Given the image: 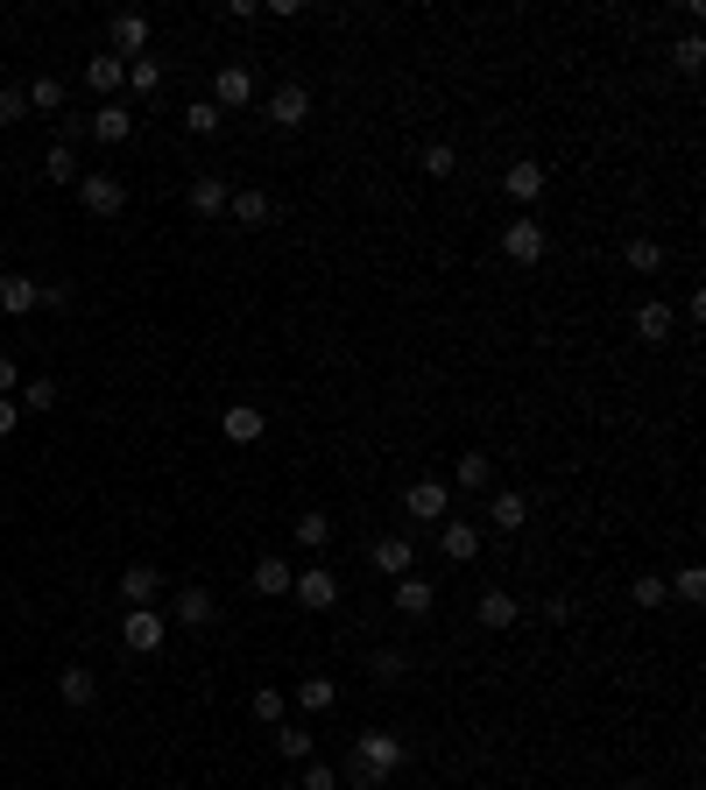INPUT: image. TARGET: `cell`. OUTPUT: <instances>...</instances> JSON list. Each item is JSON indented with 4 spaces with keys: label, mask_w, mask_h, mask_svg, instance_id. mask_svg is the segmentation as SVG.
Here are the masks:
<instances>
[{
    "label": "cell",
    "mask_w": 706,
    "mask_h": 790,
    "mask_svg": "<svg viewBox=\"0 0 706 790\" xmlns=\"http://www.w3.org/2000/svg\"><path fill=\"white\" fill-rule=\"evenodd\" d=\"M403 769H410V741L389 735V727H375V735H354L347 762H339V783L347 790H381V783L403 777Z\"/></svg>",
    "instance_id": "6da1fadb"
},
{
    "label": "cell",
    "mask_w": 706,
    "mask_h": 790,
    "mask_svg": "<svg viewBox=\"0 0 706 790\" xmlns=\"http://www.w3.org/2000/svg\"><path fill=\"white\" fill-rule=\"evenodd\" d=\"M79 205L92 212V219H121V212H127V184L113 177V170H85V177H79Z\"/></svg>",
    "instance_id": "7a4b0ae2"
},
{
    "label": "cell",
    "mask_w": 706,
    "mask_h": 790,
    "mask_svg": "<svg viewBox=\"0 0 706 790\" xmlns=\"http://www.w3.org/2000/svg\"><path fill=\"white\" fill-rule=\"evenodd\" d=\"M502 255L516 261V268H538V261L551 255V234H544V219H530V212H523V219H509V226H502Z\"/></svg>",
    "instance_id": "3957f363"
},
{
    "label": "cell",
    "mask_w": 706,
    "mask_h": 790,
    "mask_svg": "<svg viewBox=\"0 0 706 790\" xmlns=\"http://www.w3.org/2000/svg\"><path fill=\"white\" fill-rule=\"evenodd\" d=\"M290 601H297L304 614H326V607H339V572H332V565H297Z\"/></svg>",
    "instance_id": "277c9868"
},
{
    "label": "cell",
    "mask_w": 706,
    "mask_h": 790,
    "mask_svg": "<svg viewBox=\"0 0 706 790\" xmlns=\"http://www.w3.org/2000/svg\"><path fill=\"white\" fill-rule=\"evenodd\" d=\"M149 43H156V29H149V14H135V8H121L106 22V50L121 57V64H135V57H149Z\"/></svg>",
    "instance_id": "5b68a950"
},
{
    "label": "cell",
    "mask_w": 706,
    "mask_h": 790,
    "mask_svg": "<svg viewBox=\"0 0 706 790\" xmlns=\"http://www.w3.org/2000/svg\"><path fill=\"white\" fill-rule=\"evenodd\" d=\"M403 515L424 523V530H438L452 515V488H446V480H410V488H403Z\"/></svg>",
    "instance_id": "8992f818"
},
{
    "label": "cell",
    "mask_w": 706,
    "mask_h": 790,
    "mask_svg": "<svg viewBox=\"0 0 706 790\" xmlns=\"http://www.w3.org/2000/svg\"><path fill=\"white\" fill-rule=\"evenodd\" d=\"M121 643L135 649V657H156V649L170 643V614H163V607H127V622H121Z\"/></svg>",
    "instance_id": "52a82bcc"
},
{
    "label": "cell",
    "mask_w": 706,
    "mask_h": 790,
    "mask_svg": "<svg viewBox=\"0 0 706 790\" xmlns=\"http://www.w3.org/2000/svg\"><path fill=\"white\" fill-rule=\"evenodd\" d=\"M304 121H311V85L283 79V85L269 92V127H283V134H297Z\"/></svg>",
    "instance_id": "ba28073f"
},
{
    "label": "cell",
    "mask_w": 706,
    "mask_h": 790,
    "mask_svg": "<svg viewBox=\"0 0 706 790\" xmlns=\"http://www.w3.org/2000/svg\"><path fill=\"white\" fill-rule=\"evenodd\" d=\"M85 134H92L100 148H121L127 134H135V106H127V100H106L100 113H85Z\"/></svg>",
    "instance_id": "9c48e42d"
},
{
    "label": "cell",
    "mask_w": 706,
    "mask_h": 790,
    "mask_svg": "<svg viewBox=\"0 0 706 790\" xmlns=\"http://www.w3.org/2000/svg\"><path fill=\"white\" fill-rule=\"evenodd\" d=\"M184 205L198 212V219H226V205H234V184L213 177V170H198V177H191V191H184Z\"/></svg>",
    "instance_id": "30bf717a"
},
{
    "label": "cell",
    "mask_w": 706,
    "mask_h": 790,
    "mask_svg": "<svg viewBox=\"0 0 706 790\" xmlns=\"http://www.w3.org/2000/svg\"><path fill=\"white\" fill-rule=\"evenodd\" d=\"M247 100H255V71H247V64H219V71H213V106L234 113V106H247Z\"/></svg>",
    "instance_id": "8fae6325"
},
{
    "label": "cell",
    "mask_w": 706,
    "mask_h": 790,
    "mask_svg": "<svg viewBox=\"0 0 706 790\" xmlns=\"http://www.w3.org/2000/svg\"><path fill=\"white\" fill-rule=\"evenodd\" d=\"M368 565L381 572V579H403V572L417 565V544H410V536H375V544H368Z\"/></svg>",
    "instance_id": "7c38bea8"
},
{
    "label": "cell",
    "mask_w": 706,
    "mask_h": 790,
    "mask_svg": "<svg viewBox=\"0 0 706 790\" xmlns=\"http://www.w3.org/2000/svg\"><path fill=\"white\" fill-rule=\"evenodd\" d=\"M438 551H446L452 565H473V557H481V530L460 523V515H446V523H438Z\"/></svg>",
    "instance_id": "4fadbf2b"
},
{
    "label": "cell",
    "mask_w": 706,
    "mask_h": 790,
    "mask_svg": "<svg viewBox=\"0 0 706 790\" xmlns=\"http://www.w3.org/2000/svg\"><path fill=\"white\" fill-rule=\"evenodd\" d=\"M516 593H502V586H488L481 593V601H473V622H481V628H494V635H502V628H516Z\"/></svg>",
    "instance_id": "5bb4252c"
},
{
    "label": "cell",
    "mask_w": 706,
    "mask_h": 790,
    "mask_svg": "<svg viewBox=\"0 0 706 790\" xmlns=\"http://www.w3.org/2000/svg\"><path fill=\"white\" fill-rule=\"evenodd\" d=\"M170 622H184V628H213L219 622V601L205 586H184L177 593V607H170Z\"/></svg>",
    "instance_id": "9a60e30c"
},
{
    "label": "cell",
    "mask_w": 706,
    "mask_h": 790,
    "mask_svg": "<svg viewBox=\"0 0 706 790\" xmlns=\"http://www.w3.org/2000/svg\"><path fill=\"white\" fill-rule=\"evenodd\" d=\"M85 85L100 92V106H106V100H121V85H127V64H121L113 50H100V57L85 64Z\"/></svg>",
    "instance_id": "2e32d148"
},
{
    "label": "cell",
    "mask_w": 706,
    "mask_h": 790,
    "mask_svg": "<svg viewBox=\"0 0 706 790\" xmlns=\"http://www.w3.org/2000/svg\"><path fill=\"white\" fill-rule=\"evenodd\" d=\"M57 699H64V706H92V699H100V670L64 664V670H57Z\"/></svg>",
    "instance_id": "e0dca14e"
},
{
    "label": "cell",
    "mask_w": 706,
    "mask_h": 790,
    "mask_svg": "<svg viewBox=\"0 0 706 790\" xmlns=\"http://www.w3.org/2000/svg\"><path fill=\"white\" fill-rule=\"evenodd\" d=\"M35 304H43V283L35 276H0V311L8 318H29Z\"/></svg>",
    "instance_id": "ac0fdd59"
},
{
    "label": "cell",
    "mask_w": 706,
    "mask_h": 790,
    "mask_svg": "<svg viewBox=\"0 0 706 790\" xmlns=\"http://www.w3.org/2000/svg\"><path fill=\"white\" fill-rule=\"evenodd\" d=\"M290 579H297V565H283V557H262V565L247 572V586H255L262 601H283V593H290Z\"/></svg>",
    "instance_id": "d6986e66"
},
{
    "label": "cell",
    "mask_w": 706,
    "mask_h": 790,
    "mask_svg": "<svg viewBox=\"0 0 706 790\" xmlns=\"http://www.w3.org/2000/svg\"><path fill=\"white\" fill-rule=\"evenodd\" d=\"M156 586H163V565H127V572H121L127 607H156Z\"/></svg>",
    "instance_id": "ffe728a7"
},
{
    "label": "cell",
    "mask_w": 706,
    "mask_h": 790,
    "mask_svg": "<svg viewBox=\"0 0 706 790\" xmlns=\"http://www.w3.org/2000/svg\"><path fill=\"white\" fill-rule=\"evenodd\" d=\"M544 184H551L544 163H509V170H502V191H509V198H523V205L544 198Z\"/></svg>",
    "instance_id": "44dd1931"
},
{
    "label": "cell",
    "mask_w": 706,
    "mask_h": 790,
    "mask_svg": "<svg viewBox=\"0 0 706 790\" xmlns=\"http://www.w3.org/2000/svg\"><path fill=\"white\" fill-rule=\"evenodd\" d=\"M431 607H438V586L403 572V579H396V614H431Z\"/></svg>",
    "instance_id": "7402d4cb"
},
{
    "label": "cell",
    "mask_w": 706,
    "mask_h": 790,
    "mask_svg": "<svg viewBox=\"0 0 706 790\" xmlns=\"http://www.w3.org/2000/svg\"><path fill=\"white\" fill-rule=\"evenodd\" d=\"M226 212H234V226H269L276 219V198H269V191H234V205H226Z\"/></svg>",
    "instance_id": "603a6c76"
},
{
    "label": "cell",
    "mask_w": 706,
    "mask_h": 790,
    "mask_svg": "<svg viewBox=\"0 0 706 790\" xmlns=\"http://www.w3.org/2000/svg\"><path fill=\"white\" fill-rule=\"evenodd\" d=\"M262 431H269V417H262L255 402H234V410H226V438H234V445H255Z\"/></svg>",
    "instance_id": "cb8c5ba5"
},
{
    "label": "cell",
    "mask_w": 706,
    "mask_h": 790,
    "mask_svg": "<svg viewBox=\"0 0 706 790\" xmlns=\"http://www.w3.org/2000/svg\"><path fill=\"white\" fill-rule=\"evenodd\" d=\"M22 100H29V113H64V79H57V71H43V79L22 85Z\"/></svg>",
    "instance_id": "d4e9b609"
},
{
    "label": "cell",
    "mask_w": 706,
    "mask_h": 790,
    "mask_svg": "<svg viewBox=\"0 0 706 790\" xmlns=\"http://www.w3.org/2000/svg\"><path fill=\"white\" fill-rule=\"evenodd\" d=\"M121 92H127V100H156V92H163V64H156V57H135Z\"/></svg>",
    "instance_id": "484cf974"
},
{
    "label": "cell",
    "mask_w": 706,
    "mask_h": 790,
    "mask_svg": "<svg viewBox=\"0 0 706 790\" xmlns=\"http://www.w3.org/2000/svg\"><path fill=\"white\" fill-rule=\"evenodd\" d=\"M672 325H678V318H672V304H657V297H651V304H643V311H636V339L664 346V339H672Z\"/></svg>",
    "instance_id": "4316f807"
},
{
    "label": "cell",
    "mask_w": 706,
    "mask_h": 790,
    "mask_svg": "<svg viewBox=\"0 0 706 790\" xmlns=\"http://www.w3.org/2000/svg\"><path fill=\"white\" fill-rule=\"evenodd\" d=\"M488 515H494V530H523V523H530V501H523L516 488H502V494L488 501Z\"/></svg>",
    "instance_id": "83f0119b"
},
{
    "label": "cell",
    "mask_w": 706,
    "mask_h": 790,
    "mask_svg": "<svg viewBox=\"0 0 706 790\" xmlns=\"http://www.w3.org/2000/svg\"><path fill=\"white\" fill-rule=\"evenodd\" d=\"M332 544V515L326 509H304L297 515V551H326Z\"/></svg>",
    "instance_id": "f1b7e54d"
},
{
    "label": "cell",
    "mask_w": 706,
    "mask_h": 790,
    "mask_svg": "<svg viewBox=\"0 0 706 790\" xmlns=\"http://www.w3.org/2000/svg\"><path fill=\"white\" fill-rule=\"evenodd\" d=\"M368 678H375V685H403V678H410V657H403V649H375V657H368Z\"/></svg>",
    "instance_id": "f546056e"
},
{
    "label": "cell",
    "mask_w": 706,
    "mask_h": 790,
    "mask_svg": "<svg viewBox=\"0 0 706 790\" xmlns=\"http://www.w3.org/2000/svg\"><path fill=\"white\" fill-rule=\"evenodd\" d=\"M664 57H672V71H685V79H699V64H706V43H699V29H693V35H678V43L664 50Z\"/></svg>",
    "instance_id": "4dcf8cb0"
},
{
    "label": "cell",
    "mask_w": 706,
    "mask_h": 790,
    "mask_svg": "<svg viewBox=\"0 0 706 790\" xmlns=\"http://www.w3.org/2000/svg\"><path fill=\"white\" fill-rule=\"evenodd\" d=\"M297 706H304V712H332V706H339V685H332V678H304V685H297Z\"/></svg>",
    "instance_id": "1f68e13d"
},
{
    "label": "cell",
    "mask_w": 706,
    "mask_h": 790,
    "mask_svg": "<svg viewBox=\"0 0 706 790\" xmlns=\"http://www.w3.org/2000/svg\"><path fill=\"white\" fill-rule=\"evenodd\" d=\"M43 177H50V184H79V177H85V170H79V148L57 142L50 156H43Z\"/></svg>",
    "instance_id": "d6a6232c"
},
{
    "label": "cell",
    "mask_w": 706,
    "mask_h": 790,
    "mask_svg": "<svg viewBox=\"0 0 706 790\" xmlns=\"http://www.w3.org/2000/svg\"><path fill=\"white\" fill-rule=\"evenodd\" d=\"M622 261L636 268V276H657V268H664V240H628V247H622Z\"/></svg>",
    "instance_id": "836d02e7"
},
{
    "label": "cell",
    "mask_w": 706,
    "mask_h": 790,
    "mask_svg": "<svg viewBox=\"0 0 706 790\" xmlns=\"http://www.w3.org/2000/svg\"><path fill=\"white\" fill-rule=\"evenodd\" d=\"M219 127H226V113L213 100H191L184 106V134H219Z\"/></svg>",
    "instance_id": "e575fe53"
},
{
    "label": "cell",
    "mask_w": 706,
    "mask_h": 790,
    "mask_svg": "<svg viewBox=\"0 0 706 790\" xmlns=\"http://www.w3.org/2000/svg\"><path fill=\"white\" fill-rule=\"evenodd\" d=\"M276 748H283V756H290V762H311V727L283 720V727H276Z\"/></svg>",
    "instance_id": "d590c367"
},
{
    "label": "cell",
    "mask_w": 706,
    "mask_h": 790,
    "mask_svg": "<svg viewBox=\"0 0 706 790\" xmlns=\"http://www.w3.org/2000/svg\"><path fill=\"white\" fill-rule=\"evenodd\" d=\"M14 402L43 417V410H57V381H50V375H43V381H22V389H14Z\"/></svg>",
    "instance_id": "8d00e7d4"
},
{
    "label": "cell",
    "mask_w": 706,
    "mask_h": 790,
    "mask_svg": "<svg viewBox=\"0 0 706 790\" xmlns=\"http://www.w3.org/2000/svg\"><path fill=\"white\" fill-rule=\"evenodd\" d=\"M283 712H290V699H283L276 685H262V691H255V720H262V727H283Z\"/></svg>",
    "instance_id": "74e56055"
},
{
    "label": "cell",
    "mask_w": 706,
    "mask_h": 790,
    "mask_svg": "<svg viewBox=\"0 0 706 790\" xmlns=\"http://www.w3.org/2000/svg\"><path fill=\"white\" fill-rule=\"evenodd\" d=\"M488 480H494V466H488V452H460V488H473V494H481Z\"/></svg>",
    "instance_id": "f35d334b"
},
{
    "label": "cell",
    "mask_w": 706,
    "mask_h": 790,
    "mask_svg": "<svg viewBox=\"0 0 706 790\" xmlns=\"http://www.w3.org/2000/svg\"><path fill=\"white\" fill-rule=\"evenodd\" d=\"M424 170H431L438 184H446L452 170H460V148H452V142H431V148H424Z\"/></svg>",
    "instance_id": "ab89813d"
},
{
    "label": "cell",
    "mask_w": 706,
    "mask_h": 790,
    "mask_svg": "<svg viewBox=\"0 0 706 790\" xmlns=\"http://www.w3.org/2000/svg\"><path fill=\"white\" fill-rule=\"evenodd\" d=\"M29 121V100H22V85H0V127H22Z\"/></svg>",
    "instance_id": "60d3db41"
},
{
    "label": "cell",
    "mask_w": 706,
    "mask_h": 790,
    "mask_svg": "<svg viewBox=\"0 0 706 790\" xmlns=\"http://www.w3.org/2000/svg\"><path fill=\"white\" fill-rule=\"evenodd\" d=\"M672 593H678L685 607H693V601H706V572H699V565H685L678 579H672Z\"/></svg>",
    "instance_id": "b9f144b4"
},
{
    "label": "cell",
    "mask_w": 706,
    "mask_h": 790,
    "mask_svg": "<svg viewBox=\"0 0 706 790\" xmlns=\"http://www.w3.org/2000/svg\"><path fill=\"white\" fill-rule=\"evenodd\" d=\"M297 790H339V769H332V762H304Z\"/></svg>",
    "instance_id": "7bdbcfd3"
},
{
    "label": "cell",
    "mask_w": 706,
    "mask_h": 790,
    "mask_svg": "<svg viewBox=\"0 0 706 790\" xmlns=\"http://www.w3.org/2000/svg\"><path fill=\"white\" fill-rule=\"evenodd\" d=\"M628 601H636V607H664V579H657V572H643V579L628 586Z\"/></svg>",
    "instance_id": "ee69618b"
},
{
    "label": "cell",
    "mask_w": 706,
    "mask_h": 790,
    "mask_svg": "<svg viewBox=\"0 0 706 790\" xmlns=\"http://www.w3.org/2000/svg\"><path fill=\"white\" fill-rule=\"evenodd\" d=\"M14 423H22V402H14V396H0V438H14Z\"/></svg>",
    "instance_id": "f6af8a7d"
},
{
    "label": "cell",
    "mask_w": 706,
    "mask_h": 790,
    "mask_svg": "<svg viewBox=\"0 0 706 790\" xmlns=\"http://www.w3.org/2000/svg\"><path fill=\"white\" fill-rule=\"evenodd\" d=\"M71 304V283H43V311H64Z\"/></svg>",
    "instance_id": "bcb514c9"
},
{
    "label": "cell",
    "mask_w": 706,
    "mask_h": 790,
    "mask_svg": "<svg viewBox=\"0 0 706 790\" xmlns=\"http://www.w3.org/2000/svg\"><path fill=\"white\" fill-rule=\"evenodd\" d=\"M14 389H22V375H14V360L0 353V396H14Z\"/></svg>",
    "instance_id": "7dc6e473"
},
{
    "label": "cell",
    "mask_w": 706,
    "mask_h": 790,
    "mask_svg": "<svg viewBox=\"0 0 706 790\" xmlns=\"http://www.w3.org/2000/svg\"><path fill=\"white\" fill-rule=\"evenodd\" d=\"M0 177H8V163H0Z\"/></svg>",
    "instance_id": "c3c4849f"
}]
</instances>
